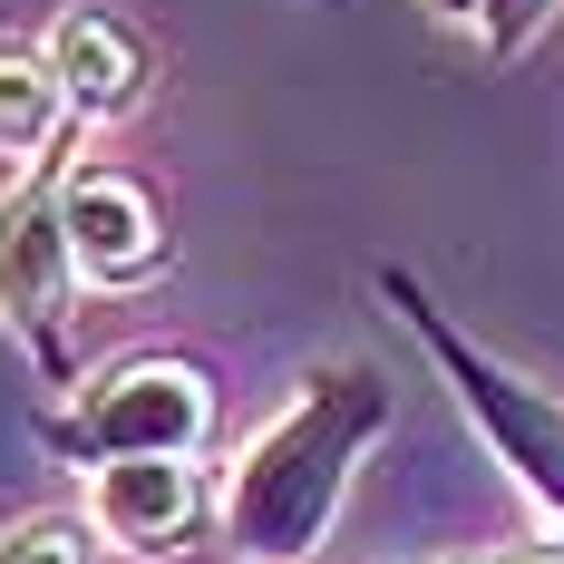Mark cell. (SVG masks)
Wrapping results in <instances>:
<instances>
[{"label": "cell", "mask_w": 564, "mask_h": 564, "mask_svg": "<svg viewBox=\"0 0 564 564\" xmlns=\"http://www.w3.org/2000/svg\"><path fill=\"white\" fill-rule=\"evenodd\" d=\"M380 302H390L399 322L419 332V350L438 360V380L457 390L467 429L497 448V467H507L516 487H525V497H535V507L564 525V399H555V390H535L525 370H507L497 350H477V340H467L448 312L429 302V282H419V273L380 263Z\"/></svg>", "instance_id": "2"}, {"label": "cell", "mask_w": 564, "mask_h": 564, "mask_svg": "<svg viewBox=\"0 0 564 564\" xmlns=\"http://www.w3.org/2000/svg\"><path fill=\"white\" fill-rule=\"evenodd\" d=\"M390 419H399V390H390L380 360H322V370H302L292 409L243 438V457L215 487L225 555L234 564H312L322 535L340 525V507H350L360 457L390 438Z\"/></svg>", "instance_id": "1"}, {"label": "cell", "mask_w": 564, "mask_h": 564, "mask_svg": "<svg viewBox=\"0 0 564 564\" xmlns=\"http://www.w3.org/2000/svg\"><path fill=\"white\" fill-rule=\"evenodd\" d=\"M429 10H438V20H457V30H477V20H487V0H429Z\"/></svg>", "instance_id": "12"}, {"label": "cell", "mask_w": 564, "mask_h": 564, "mask_svg": "<svg viewBox=\"0 0 564 564\" xmlns=\"http://www.w3.org/2000/svg\"><path fill=\"white\" fill-rule=\"evenodd\" d=\"M58 467H117V457H205L215 448V380L175 350H137L98 370L58 419H40Z\"/></svg>", "instance_id": "3"}, {"label": "cell", "mask_w": 564, "mask_h": 564, "mask_svg": "<svg viewBox=\"0 0 564 564\" xmlns=\"http://www.w3.org/2000/svg\"><path fill=\"white\" fill-rule=\"evenodd\" d=\"M78 253H68V225H58V175H20L0 195V332L30 350L40 390H88L78 380Z\"/></svg>", "instance_id": "4"}, {"label": "cell", "mask_w": 564, "mask_h": 564, "mask_svg": "<svg viewBox=\"0 0 564 564\" xmlns=\"http://www.w3.org/2000/svg\"><path fill=\"white\" fill-rule=\"evenodd\" d=\"M477 564H564V535H525V545H497V555Z\"/></svg>", "instance_id": "11"}, {"label": "cell", "mask_w": 564, "mask_h": 564, "mask_svg": "<svg viewBox=\"0 0 564 564\" xmlns=\"http://www.w3.org/2000/svg\"><path fill=\"white\" fill-rule=\"evenodd\" d=\"M58 127H68V88L40 40H0V156L20 166H50Z\"/></svg>", "instance_id": "8"}, {"label": "cell", "mask_w": 564, "mask_h": 564, "mask_svg": "<svg viewBox=\"0 0 564 564\" xmlns=\"http://www.w3.org/2000/svg\"><path fill=\"white\" fill-rule=\"evenodd\" d=\"M58 225H68L78 273L108 282V292L156 282V273H166V253H175L156 195H147L137 175H117V166H68V175H58Z\"/></svg>", "instance_id": "6"}, {"label": "cell", "mask_w": 564, "mask_h": 564, "mask_svg": "<svg viewBox=\"0 0 564 564\" xmlns=\"http://www.w3.org/2000/svg\"><path fill=\"white\" fill-rule=\"evenodd\" d=\"M40 50H50V68H58V88H68V117H78V127H117V117L147 108V40H137L117 10H98V0L58 10Z\"/></svg>", "instance_id": "7"}, {"label": "cell", "mask_w": 564, "mask_h": 564, "mask_svg": "<svg viewBox=\"0 0 564 564\" xmlns=\"http://www.w3.org/2000/svg\"><path fill=\"white\" fill-rule=\"evenodd\" d=\"M205 516H215L205 457H117V467H88V525L117 555H185Z\"/></svg>", "instance_id": "5"}, {"label": "cell", "mask_w": 564, "mask_h": 564, "mask_svg": "<svg viewBox=\"0 0 564 564\" xmlns=\"http://www.w3.org/2000/svg\"><path fill=\"white\" fill-rule=\"evenodd\" d=\"M564 0H487V20H477V40H487V58H525L545 30H555Z\"/></svg>", "instance_id": "10"}, {"label": "cell", "mask_w": 564, "mask_h": 564, "mask_svg": "<svg viewBox=\"0 0 564 564\" xmlns=\"http://www.w3.org/2000/svg\"><path fill=\"white\" fill-rule=\"evenodd\" d=\"M457 564H477V555H457Z\"/></svg>", "instance_id": "13"}, {"label": "cell", "mask_w": 564, "mask_h": 564, "mask_svg": "<svg viewBox=\"0 0 564 564\" xmlns=\"http://www.w3.org/2000/svg\"><path fill=\"white\" fill-rule=\"evenodd\" d=\"M88 535H98L88 516H20V525H0V564H98Z\"/></svg>", "instance_id": "9"}]
</instances>
